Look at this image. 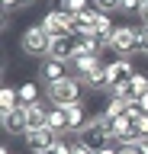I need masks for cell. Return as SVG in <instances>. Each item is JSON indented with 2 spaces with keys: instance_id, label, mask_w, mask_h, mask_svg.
<instances>
[{
  "instance_id": "44dd1931",
  "label": "cell",
  "mask_w": 148,
  "mask_h": 154,
  "mask_svg": "<svg viewBox=\"0 0 148 154\" xmlns=\"http://www.w3.org/2000/svg\"><path fill=\"white\" fill-rule=\"evenodd\" d=\"M138 55L148 58V29L145 26H138Z\"/></svg>"
},
{
  "instance_id": "ffe728a7",
  "label": "cell",
  "mask_w": 148,
  "mask_h": 154,
  "mask_svg": "<svg viewBox=\"0 0 148 154\" xmlns=\"http://www.w3.org/2000/svg\"><path fill=\"white\" fill-rule=\"evenodd\" d=\"M138 10H142V0H119V13L132 16V13H138Z\"/></svg>"
},
{
  "instance_id": "7402d4cb",
  "label": "cell",
  "mask_w": 148,
  "mask_h": 154,
  "mask_svg": "<svg viewBox=\"0 0 148 154\" xmlns=\"http://www.w3.org/2000/svg\"><path fill=\"white\" fill-rule=\"evenodd\" d=\"M71 154H97L90 144H84L80 138H74V144H71Z\"/></svg>"
},
{
  "instance_id": "603a6c76",
  "label": "cell",
  "mask_w": 148,
  "mask_h": 154,
  "mask_svg": "<svg viewBox=\"0 0 148 154\" xmlns=\"http://www.w3.org/2000/svg\"><path fill=\"white\" fill-rule=\"evenodd\" d=\"M129 148H132V151H135V154H148V138H145V135H142V138H135V141L129 144Z\"/></svg>"
},
{
  "instance_id": "9a60e30c",
  "label": "cell",
  "mask_w": 148,
  "mask_h": 154,
  "mask_svg": "<svg viewBox=\"0 0 148 154\" xmlns=\"http://www.w3.org/2000/svg\"><path fill=\"white\" fill-rule=\"evenodd\" d=\"M129 90H132V96H135V100H142V96L148 93V71H142V67H138L135 74H132V80H129Z\"/></svg>"
},
{
  "instance_id": "2e32d148",
  "label": "cell",
  "mask_w": 148,
  "mask_h": 154,
  "mask_svg": "<svg viewBox=\"0 0 148 154\" xmlns=\"http://www.w3.org/2000/svg\"><path fill=\"white\" fill-rule=\"evenodd\" d=\"M55 7H58V10H65L68 16H80V13H87L93 3H90V0H58Z\"/></svg>"
},
{
  "instance_id": "e0dca14e",
  "label": "cell",
  "mask_w": 148,
  "mask_h": 154,
  "mask_svg": "<svg viewBox=\"0 0 148 154\" xmlns=\"http://www.w3.org/2000/svg\"><path fill=\"white\" fill-rule=\"evenodd\" d=\"M126 106H129V100H122V96H109L106 106H103L100 112L106 116V119H116V116H126Z\"/></svg>"
},
{
  "instance_id": "8992f818",
  "label": "cell",
  "mask_w": 148,
  "mask_h": 154,
  "mask_svg": "<svg viewBox=\"0 0 148 154\" xmlns=\"http://www.w3.org/2000/svg\"><path fill=\"white\" fill-rule=\"evenodd\" d=\"M68 74H71V64H68V61H58V58H52V55L39 61V80L45 87L55 84V80H61V77H68Z\"/></svg>"
},
{
  "instance_id": "cb8c5ba5",
  "label": "cell",
  "mask_w": 148,
  "mask_h": 154,
  "mask_svg": "<svg viewBox=\"0 0 148 154\" xmlns=\"http://www.w3.org/2000/svg\"><path fill=\"white\" fill-rule=\"evenodd\" d=\"M135 16H138V26H145V29H148V3H142V10H138Z\"/></svg>"
},
{
  "instance_id": "ba28073f",
  "label": "cell",
  "mask_w": 148,
  "mask_h": 154,
  "mask_svg": "<svg viewBox=\"0 0 148 154\" xmlns=\"http://www.w3.org/2000/svg\"><path fill=\"white\" fill-rule=\"evenodd\" d=\"M77 42H80V38H77V35H71V32H68V35H58V38H52L49 55H52V58H58V61H68V64H71V61L77 58Z\"/></svg>"
},
{
  "instance_id": "d6986e66",
  "label": "cell",
  "mask_w": 148,
  "mask_h": 154,
  "mask_svg": "<svg viewBox=\"0 0 148 154\" xmlns=\"http://www.w3.org/2000/svg\"><path fill=\"white\" fill-rule=\"evenodd\" d=\"M100 13H119V0H90Z\"/></svg>"
},
{
  "instance_id": "4316f807",
  "label": "cell",
  "mask_w": 148,
  "mask_h": 154,
  "mask_svg": "<svg viewBox=\"0 0 148 154\" xmlns=\"http://www.w3.org/2000/svg\"><path fill=\"white\" fill-rule=\"evenodd\" d=\"M119 154H135V151H132L129 144H119Z\"/></svg>"
},
{
  "instance_id": "4dcf8cb0",
  "label": "cell",
  "mask_w": 148,
  "mask_h": 154,
  "mask_svg": "<svg viewBox=\"0 0 148 154\" xmlns=\"http://www.w3.org/2000/svg\"><path fill=\"white\" fill-rule=\"evenodd\" d=\"M142 3H148V0H142Z\"/></svg>"
},
{
  "instance_id": "52a82bcc",
  "label": "cell",
  "mask_w": 148,
  "mask_h": 154,
  "mask_svg": "<svg viewBox=\"0 0 148 154\" xmlns=\"http://www.w3.org/2000/svg\"><path fill=\"white\" fill-rule=\"evenodd\" d=\"M135 71H138V67H135V61H132V58H113V61H106L109 87H113V84H129Z\"/></svg>"
},
{
  "instance_id": "8fae6325",
  "label": "cell",
  "mask_w": 148,
  "mask_h": 154,
  "mask_svg": "<svg viewBox=\"0 0 148 154\" xmlns=\"http://www.w3.org/2000/svg\"><path fill=\"white\" fill-rule=\"evenodd\" d=\"M97 67H106L103 55H77L74 61H71V74L80 80V77H87L90 71H97Z\"/></svg>"
},
{
  "instance_id": "5bb4252c",
  "label": "cell",
  "mask_w": 148,
  "mask_h": 154,
  "mask_svg": "<svg viewBox=\"0 0 148 154\" xmlns=\"http://www.w3.org/2000/svg\"><path fill=\"white\" fill-rule=\"evenodd\" d=\"M16 90H20V106H32L36 100H42V96H45V93H42V87L36 84V80H23Z\"/></svg>"
},
{
  "instance_id": "f546056e",
  "label": "cell",
  "mask_w": 148,
  "mask_h": 154,
  "mask_svg": "<svg viewBox=\"0 0 148 154\" xmlns=\"http://www.w3.org/2000/svg\"><path fill=\"white\" fill-rule=\"evenodd\" d=\"M42 154H52V148H49V151H42Z\"/></svg>"
},
{
  "instance_id": "484cf974",
  "label": "cell",
  "mask_w": 148,
  "mask_h": 154,
  "mask_svg": "<svg viewBox=\"0 0 148 154\" xmlns=\"http://www.w3.org/2000/svg\"><path fill=\"white\" fill-rule=\"evenodd\" d=\"M138 128H142V135H145V138H148V112L142 116V119H138Z\"/></svg>"
},
{
  "instance_id": "f1b7e54d",
  "label": "cell",
  "mask_w": 148,
  "mask_h": 154,
  "mask_svg": "<svg viewBox=\"0 0 148 154\" xmlns=\"http://www.w3.org/2000/svg\"><path fill=\"white\" fill-rule=\"evenodd\" d=\"M0 154H13V151H10V148H7V144H3V148H0Z\"/></svg>"
},
{
  "instance_id": "6da1fadb",
  "label": "cell",
  "mask_w": 148,
  "mask_h": 154,
  "mask_svg": "<svg viewBox=\"0 0 148 154\" xmlns=\"http://www.w3.org/2000/svg\"><path fill=\"white\" fill-rule=\"evenodd\" d=\"M20 48H23V55H29V58H49V48H52V35L45 32V26L42 23H32V26L23 29V35H20Z\"/></svg>"
},
{
  "instance_id": "4fadbf2b",
  "label": "cell",
  "mask_w": 148,
  "mask_h": 154,
  "mask_svg": "<svg viewBox=\"0 0 148 154\" xmlns=\"http://www.w3.org/2000/svg\"><path fill=\"white\" fill-rule=\"evenodd\" d=\"M65 112H68V125H71V135H77L84 125H87V109H84V100L80 103H71V106H65Z\"/></svg>"
},
{
  "instance_id": "7c38bea8",
  "label": "cell",
  "mask_w": 148,
  "mask_h": 154,
  "mask_svg": "<svg viewBox=\"0 0 148 154\" xmlns=\"http://www.w3.org/2000/svg\"><path fill=\"white\" fill-rule=\"evenodd\" d=\"M49 128H52L55 135H71V125H68V112H65V106L52 103V109H49Z\"/></svg>"
},
{
  "instance_id": "277c9868",
  "label": "cell",
  "mask_w": 148,
  "mask_h": 154,
  "mask_svg": "<svg viewBox=\"0 0 148 154\" xmlns=\"http://www.w3.org/2000/svg\"><path fill=\"white\" fill-rule=\"evenodd\" d=\"M109 51H116V58H135L138 55V26H116L113 38H109Z\"/></svg>"
},
{
  "instance_id": "30bf717a",
  "label": "cell",
  "mask_w": 148,
  "mask_h": 154,
  "mask_svg": "<svg viewBox=\"0 0 148 154\" xmlns=\"http://www.w3.org/2000/svg\"><path fill=\"white\" fill-rule=\"evenodd\" d=\"M0 122H3L7 135H26V132H29V122H26V106H16V109L0 112Z\"/></svg>"
},
{
  "instance_id": "3957f363",
  "label": "cell",
  "mask_w": 148,
  "mask_h": 154,
  "mask_svg": "<svg viewBox=\"0 0 148 154\" xmlns=\"http://www.w3.org/2000/svg\"><path fill=\"white\" fill-rule=\"evenodd\" d=\"M77 138H80L84 144H90L93 151H100V148L113 144V135H109V119H106L103 112L90 116V119H87V125L77 132Z\"/></svg>"
},
{
  "instance_id": "5b68a950",
  "label": "cell",
  "mask_w": 148,
  "mask_h": 154,
  "mask_svg": "<svg viewBox=\"0 0 148 154\" xmlns=\"http://www.w3.org/2000/svg\"><path fill=\"white\" fill-rule=\"evenodd\" d=\"M39 23L45 26V32H49L52 38H58V35H68V32H71V16L65 13V10H58V7H55V10H45Z\"/></svg>"
},
{
  "instance_id": "ac0fdd59",
  "label": "cell",
  "mask_w": 148,
  "mask_h": 154,
  "mask_svg": "<svg viewBox=\"0 0 148 154\" xmlns=\"http://www.w3.org/2000/svg\"><path fill=\"white\" fill-rule=\"evenodd\" d=\"M16 106H20V90H16V87H3V90H0V112L16 109Z\"/></svg>"
},
{
  "instance_id": "7a4b0ae2",
  "label": "cell",
  "mask_w": 148,
  "mask_h": 154,
  "mask_svg": "<svg viewBox=\"0 0 148 154\" xmlns=\"http://www.w3.org/2000/svg\"><path fill=\"white\" fill-rule=\"evenodd\" d=\"M45 96H49L52 103H58V106L80 103V100H84V84H80L74 74H68V77H61V80L45 87Z\"/></svg>"
},
{
  "instance_id": "9c48e42d",
  "label": "cell",
  "mask_w": 148,
  "mask_h": 154,
  "mask_svg": "<svg viewBox=\"0 0 148 154\" xmlns=\"http://www.w3.org/2000/svg\"><path fill=\"white\" fill-rule=\"evenodd\" d=\"M55 138H58V135L52 132V128H29V132L23 135V141H26L29 154H42V151H49L52 144H55Z\"/></svg>"
},
{
  "instance_id": "d4e9b609",
  "label": "cell",
  "mask_w": 148,
  "mask_h": 154,
  "mask_svg": "<svg viewBox=\"0 0 148 154\" xmlns=\"http://www.w3.org/2000/svg\"><path fill=\"white\" fill-rule=\"evenodd\" d=\"M97 154H119V144L116 141H113V144H106V148H100V151Z\"/></svg>"
},
{
  "instance_id": "83f0119b",
  "label": "cell",
  "mask_w": 148,
  "mask_h": 154,
  "mask_svg": "<svg viewBox=\"0 0 148 154\" xmlns=\"http://www.w3.org/2000/svg\"><path fill=\"white\" fill-rule=\"evenodd\" d=\"M142 109H145V112H148V93L142 96Z\"/></svg>"
}]
</instances>
